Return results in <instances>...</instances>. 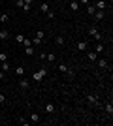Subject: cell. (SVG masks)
Returning a JSON list of instances; mask_svg holds the SVG:
<instances>
[{
    "label": "cell",
    "instance_id": "34",
    "mask_svg": "<svg viewBox=\"0 0 113 126\" xmlns=\"http://www.w3.org/2000/svg\"><path fill=\"white\" fill-rule=\"evenodd\" d=\"M91 0H79V4H89Z\"/></svg>",
    "mask_w": 113,
    "mask_h": 126
},
{
    "label": "cell",
    "instance_id": "2",
    "mask_svg": "<svg viewBox=\"0 0 113 126\" xmlns=\"http://www.w3.org/2000/svg\"><path fill=\"white\" fill-rule=\"evenodd\" d=\"M89 36H91V38H94V40H98V42L102 40V34L98 32V28H96V26H91V30H89Z\"/></svg>",
    "mask_w": 113,
    "mask_h": 126
},
{
    "label": "cell",
    "instance_id": "1",
    "mask_svg": "<svg viewBox=\"0 0 113 126\" xmlns=\"http://www.w3.org/2000/svg\"><path fill=\"white\" fill-rule=\"evenodd\" d=\"M45 74H47V70H45V68H40V70H38V72H34L32 79H34V81H36V83H40V81H42V79L45 77Z\"/></svg>",
    "mask_w": 113,
    "mask_h": 126
},
{
    "label": "cell",
    "instance_id": "27",
    "mask_svg": "<svg viewBox=\"0 0 113 126\" xmlns=\"http://www.w3.org/2000/svg\"><path fill=\"white\" fill-rule=\"evenodd\" d=\"M87 11H89V15H94V6H89V8H87Z\"/></svg>",
    "mask_w": 113,
    "mask_h": 126
},
{
    "label": "cell",
    "instance_id": "10",
    "mask_svg": "<svg viewBox=\"0 0 113 126\" xmlns=\"http://www.w3.org/2000/svg\"><path fill=\"white\" fill-rule=\"evenodd\" d=\"M106 6H108V4H106V0H96V8H98V10H106Z\"/></svg>",
    "mask_w": 113,
    "mask_h": 126
},
{
    "label": "cell",
    "instance_id": "4",
    "mask_svg": "<svg viewBox=\"0 0 113 126\" xmlns=\"http://www.w3.org/2000/svg\"><path fill=\"white\" fill-rule=\"evenodd\" d=\"M94 17H96V21H102L104 17H106V11H104V10H98V11H94Z\"/></svg>",
    "mask_w": 113,
    "mask_h": 126
},
{
    "label": "cell",
    "instance_id": "23",
    "mask_svg": "<svg viewBox=\"0 0 113 126\" xmlns=\"http://www.w3.org/2000/svg\"><path fill=\"white\" fill-rule=\"evenodd\" d=\"M23 45H25V47H28V45H32V42H30L28 38H25V40H23Z\"/></svg>",
    "mask_w": 113,
    "mask_h": 126
},
{
    "label": "cell",
    "instance_id": "8",
    "mask_svg": "<svg viewBox=\"0 0 113 126\" xmlns=\"http://www.w3.org/2000/svg\"><path fill=\"white\" fill-rule=\"evenodd\" d=\"M87 102H89V104H94V105H96V104H98V96L89 94V96H87Z\"/></svg>",
    "mask_w": 113,
    "mask_h": 126
},
{
    "label": "cell",
    "instance_id": "21",
    "mask_svg": "<svg viewBox=\"0 0 113 126\" xmlns=\"http://www.w3.org/2000/svg\"><path fill=\"white\" fill-rule=\"evenodd\" d=\"M8 19H10V17L6 15V13H2V15H0V23H8Z\"/></svg>",
    "mask_w": 113,
    "mask_h": 126
},
{
    "label": "cell",
    "instance_id": "30",
    "mask_svg": "<svg viewBox=\"0 0 113 126\" xmlns=\"http://www.w3.org/2000/svg\"><path fill=\"white\" fill-rule=\"evenodd\" d=\"M4 102H6V96L2 94V90H0V104H4Z\"/></svg>",
    "mask_w": 113,
    "mask_h": 126
},
{
    "label": "cell",
    "instance_id": "14",
    "mask_svg": "<svg viewBox=\"0 0 113 126\" xmlns=\"http://www.w3.org/2000/svg\"><path fill=\"white\" fill-rule=\"evenodd\" d=\"M28 79H21V83H19V87H21V89H28Z\"/></svg>",
    "mask_w": 113,
    "mask_h": 126
},
{
    "label": "cell",
    "instance_id": "6",
    "mask_svg": "<svg viewBox=\"0 0 113 126\" xmlns=\"http://www.w3.org/2000/svg\"><path fill=\"white\" fill-rule=\"evenodd\" d=\"M87 58L94 62V60H98V53H94V51H89V53H87Z\"/></svg>",
    "mask_w": 113,
    "mask_h": 126
},
{
    "label": "cell",
    "instance_id": "33",
    "mask_svg": "<svg viewBox=\"0 0 113 126\" xmlns=\"http://www.w3.org/2000/svg\"><path fill=\"white\" fill-rule=\"evenodd\" d=\"M23 2H25V6H32L34 0H23Z\"/></svg>",
    "mask_w": 113,
    "mask_h": 126
},
{
    "label": "cell",
    "instance_id": "24",
    "mask_svg": "<svg viewBox=\"0 0 113 126\" xmlns=\"http://www.w3.org/2000/svg\"><path fill=\"white\" fill-rule=\"evenodd\" d=\"M98 64H100V68H109V66H108V62H106V60H98Z\"/></svg>",
    "mask_w": 113,
    "mask_h": 126
},
{
    "label": "cell",
    "instance_id": "31",
    "mask_svg": "<svg viewBox=\"0 0 113 126\" xmlns=\"http://www.w3.org/2000/svg\"><path fill=\"white\" fill-rule=\"evenodd\" d=\"M45 15H47V17H49V19H53V17H55V13H53V11H51V10H49V11H47V13H45Z\"/></svg>",
    "mask_w": 113,
    "mask_h": 126
},
{
    "label": "cell",
    "instance_id": "11",
    "mask_svg": "<svg viewBox=\"0 0 113 126\" xmlns=\"http://www.w3.org/2000/svg\"><path fill=\"white\" fill-rule=\"evenodd\" d=\"M87 47H89V43H87V42H79V43H77V49H79V51H87Z\"/></svg>",
    "mask_w": 113,
    "mask_h": 126
},
{
    "label": "cell",
    "instance_id": "15",
    "mask_svg": "<svg viewBox=\"0 0 113 126\" xmlns=\"http://www.w3.org/2000/svg\"><path fill=\"white\" fill-rule=\"evenodd\" d=\"M30 122H40V115H38V113H32V115H30Z\"/></svg>",
    "mask_w": 113,
    "mask_h": 126
},
{
    "label": "cell",
    "instance_id": "19",
    "mask_svg": "<svg viewBox=\"0 0 113 126\" xmlns=\"http://www.w3.org/2000/svg\"><path fill=\"white\" fill-rule=\"evenodd\" d=\"M23 40H25V36H23V34H17V36H15V42H17V43H23Z\"/></svg>",
    "mask_w": 113,
    "mask_h": 126
},
{
    "label": "cell",
    "instance_id": "5",
    "mask_svg": "<svg viewBox=\"0 0 113 126\" xmlns=\"http://www.w3.org/2000/svg\"><path fill=\"white\" fill-rule=\"evenodd\" d=\"M0 68H2V72H4V74H8V72H10V62H8V60L0 62Z\"/></svg>",
    "mask_w": 113,
    "mask_h": 126
},
{
    "label": "cell",
    "instance_id": "25",
    "mask_svg": "<svg viewBox=\"0 0 113 126\" xmlns=\"http://www.w3.org/2000/svg\"><path fill=\"white\" fill-rule=\"evenodd\" d=\"M104 51V45H102V43H98V45H96V51H94V53H102Z\"/></svg>",
    "mask_w": 113,
    "mask_h": 126
},
{
    "label": "cell",
    "instance_id": "13",
    "mask_svg": "<svg viewBox=\"0 0 113 126\" xmlns=\"http://www.w3.org/2000/svg\"><path fill=\"white\" fill-rule=\"evenodd\" d=\"M10 38V32L8 30H0V40H8Z\"/></svg>",
    "mask_w": 113,
    "mask_h": 126
},
{
    "label": "cell",
    "instance_id": "16",
    "mask_svg": "<svg viewBox=\"0 0 113 126\" xmlns=\"http://www.w3.org/2000/svg\"><path fill=\"white\" fill-rule=\"evenodd\" d=\"M25 53H27L28 57H30V55H34V47H32V45H28V47H25Z\"/></svg>",
    "mask_w": 113,
    "mask_h": 126
},
{
    "label": "cell",
    "instance_id": "26",
    "mask_svg": "<svg viewBox=\"0 0 113 126\" xmlns=\"http://www.w3.org/2000/svg\"><path fill=\"white\" fill-rule=\"evenodd\" d=\"M4 60H8V55H6V53H0V62H4Z\"/></svg>",
    "mask_w": 113,
    "mask_h": 126
},
{
    "label": "cell",
    "instance_id": "36",
    "mask_svg": "<svg viewBox=\"0 0 113 126\" xmlns=\"http://www.w3.org/2000/svg\"><path fill=\"white\" fill-rule=\"evenodd\" d=\"M64 2H70V0H64Z\"/></svg>",
    "mask_w": 113,
    "mask_h": 126
},
{
    "label": "cell",
    "instance_id": "3",
    "mask_svg": "<svg viewBox=\"0 0 113 126\" xmlns=\"http://www.w3.org/2000/svg\"><path fill=\"white\" fill-rule=\"evenodd\" d=\"M43 36H45V32H43V30H38L36 36H34V45H40V43L43 42Z\"/></svg>",
    "mask_w": 113,
    "mask_h": 126
},
{
    "label": "cell",
    "instance_id": "32",
    "mask_svg": "<svg viewBox=\"0 0 113 126\" xmlns=\"http://www.w3.org/2000/svg\"><path fill=\"white\" fill-rule=\"evenodd\" d=\"M45 58H49V60H55V55H53V53H49V55H45Z\"/></svg>",
    "mask_w": 113,
    "mask_h": 126
},
{
    "label": "cell",
    "instance_id": "20",
    "mask_svg": "<svg viewBox=\"0 0 113 126\" xmlns=\"http://www.w3.org/2000/svg\"><path fill=\"white\" fill-rule=\"evenodd\" d=\"M55 42H57V45H62V43H64V38H62V36H57Z\"/></svg>",
    "mask_w": 113,
    "mask_h": 126
},
{
    "label": "cell",
    "instance_id": "17",
    "mask_svg": "<svg viewBox=\"0 0 113 126\" xmlns=\"http://www.w3.org/2000/svg\"><path fill=\"white\" fill-rule=\"evenodd\" d=\"M59 70H60V72H62V74H66V72H68V70H70V68H68L66 64H59Z\"/></svg>",
    "mask_w": 113,
    "mask_h": 126
},
{
    "label": "cell",
    "instance_id": "18",
    "mask_svg": "<svg viewBox=\"0 0 113 126\" xmlns=\"http://www.w3.org/2000/svg\"><path fill=\"white\" fill-rule=\"evenodd\" d=\"M15 74H17V75H23V74H25V68H23V66H17Z\"/></svg>",
    "mask_w": 113,
    "mask_h": 126
},
{
    "label": "cell",
    "instance_id": "29",
    "mask_svg": "<svg viewBox=\"0 0 113 126\" xmlns=\"http://www.w3.org/2000/svg\"><path fill=\"white\" fill-rule=\"evenodd\" d=\"M15 6H17V8H21V10H23V6H25V2H23V0H17V2H15Z\"/></svg>",
    "mask_w": 113,
    "mask_h": 126
},
{
    "label": "cell",
    "instance_id": "28",
    "mask_svg": "<svg viewBox=\"0 0 113 126\" xmlns=\"http://www.w3.org/2000/svg\"><path fill=\"white\" fill-rule=\"evenodd\" d=\"M17 121H19V124H28V121H27V119H23V117H19Z\"/></svg>",
    "mask_w": 113,
    "mask_h": 126
},
{
    "label": "cell",
    "instance_id": "22",
    "mask_svg": "<svg viewBox=\"0 0 113 126\" xmlns=\"http://www.w3.org/2000/svg\"><path fill=\"white\" fill-rule=\"evenodd\" d=\"M106 111H108V115L111 117V113H113V105H109V104H108V105H106Z\"/></svg>",
    "mask_w": 113,
    "mask_h": 126
},
{
    "label": "cell",
    "instance_id": "12",
    "mask_svg": "<svg viewBox=\"0 0 113 126\" xmlns=\"http://www.w3.org/2000/svg\"><path fill=\"white\" fill-rule=\"evenodd\" d=\"M53 111H55V105L53 104H47V105H45V113H47V115H51Z\"/></svg>",
    "mask_w": 113,
    "mask_h": 126
},
{
    "label": "cell",
    "instance_id": "9",
    "mask_svg": "<svg viewBox=\"0 0 113 126\" xmlns=\"http://www.w3.org/2000/svg\"><path fill=\"white\" fill-rule=\"evenodd\" d=\"M40 11H42V13H47L49 11V4L47 2H42V4H40Z\"/></svg>",
    "mask_w": 113,
    "mask_h": 126
},
{
    "label": "cell",
    "instance_id": "35",
    "mask_svg": "<svg viewBox=\"0 0 113 126\" xmlns=\"http://www.w3.org/2000/svg\"><path fill=\"white\" fill-rule=\"evenodd\" d=\"M4 77H6V74L2 72V70H0V79H4Z\"/></svg>",
    "mask_w": 113,
    "mask_h": 126
},
{
    "label": "cell",
    "instance_id": "7",
    "mask_svg": "<svg viewBox=\"0 0 113 126\" xmlns=\"http://www.w3.org/2000/svg\"><path fill=\"white\" fill-rule=\"evenodd\" d=\"M70 10L72 11H77V10H79V2H77V0H70Z\"/></svg>",
    "mask_w": 113,
    "mask_h": 126
}]
</instances>
